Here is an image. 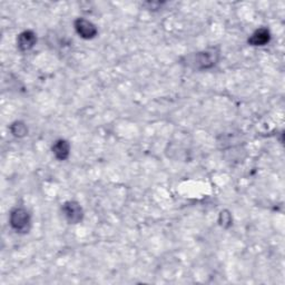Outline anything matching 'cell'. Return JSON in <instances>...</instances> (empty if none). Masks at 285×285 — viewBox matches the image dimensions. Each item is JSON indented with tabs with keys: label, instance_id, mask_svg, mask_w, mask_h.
Here are the masks:
<instances>
[{
	"label": "cell",
	"instance_id": "cell-1",
	"mask_svg": "<svg viewBox=\"0 0 285 285\" xmlns=\"http://www.w3.org/2000/svg\"><path fill=\"white\" fill-rule=\"evenodd\" d=\"M218 58L220 49L216 47H213L203 50V52L189 57L188 65L195 69H199V71H204V69L212 68L213 66L216 65Z\"/></svg>",
	"mask_w": 285,
	"mask_h": 285
},
{
	"label": "cell",
	"instance_id": "cell-2",
	"mask_svg": "<svg viewBox=\"0 0 285 285\" xmlns=\"http://www.w3.org/2000/svg\"><path fill=\"white\" fill-rule=\"evenodd\" d=\"M9 223L17 233H27L31 225L30 214L26 208L16 207L10 212Z\"/></svg>",
	"mask_w": 285,
	"mask_h": 285
},
{
	"label": "cell",
	"instance_id": "cell-3",
	"mask_svg": "<svg viewBox=\"0 0 285 285\" xmlns=\"http://www.w3.org/2000/svg\"><path fill=\"white\" fill-rule=\"evenodd\" d=\"M61 210L62 213H64V216L71 224H77L84 217L83 208L79 205V203L75 201L66 202L65 204L62 205Z\"/></svg>",
	"mask_w": 285,
	"mask_h": 285
},
{
	"label": "cell",
	"instance_id": "cell-4",
	"mask_svg": "<svg viewBox=\"0 0 285 285\" xmlns=\"http://www.w3.org/2000/svg\"><path fill=\"white\" fill-rule=\"evenodd\" d=\"M75 29L77 34L84 39H92L97 35V28L95 25L84 18H78L75 20Z\"/></svg>",
	"mask_w": 285,
	"mask_h": 285
},
{
	"label": "cell",
	"instance_id": "cell-5",
	"mask_svg": "<svg viewBox=\"0 0 285 285\" xmlns=\"http://www.w3.org/2000/svg\"><path fill=\"white\" fill-rule=\"evenodd\" d=\"M37 42V37L34 31L26 30L18 36L17 46L21 52H28L31 48H34Z\"/></svg>",
	"mask_w": 285,
	"mask_h": 285
},
{
	"label": "cell",
	"instance_id": "cell-6",
	"mask_svg": "<svg viewBox=\"0 0 285 285\" xmlns=\"http://www.w3.org/2000/svg\"><path fill=\"white\" fill-rule=\"evenodd\" d=\"M271 40L270 30L267 28H259L255 30L253 35L250 37L249 43L252 46H264L269 43Z\"/></svg>",
	"mask_w": 285,
	"mask_h": 285
},
{
	"label": "cell",
	"instance_id": "cell-7",
	"mask_svg": "<svg viewBox=\"0 0 285 285\" xmlns=\"http://www.w3.org/2000/svg\"><path fill=\"white\" fill-rule=\"evenodd\" d=\"M53 153L58 161H66L71 153V145L65 139H58L53 145Z\"/></svg>",
	"mask_w": 285,
	"mask_h": 285
},
{
	"label": "cell",
	"instance_id": "cell-8",
	"mask_svg": "<svg viewBox=\"0 0 285 285\" xmlns=\"http://www.w3.org/2000/svg\"><path fill=\"white\" fill-rule=\"evenodd\" d=\"M10 131L11 134L16 137H24L27 135L28 129H27V126L23 122H15L10 126Z\"/></svg>",
	"mask_w": 285,
	"mask_h": 285
},
{
	"label": "cell",
	"instance_id": "cell-9",
	"mask_svg": "<svg viewBox=\"0 0 285 285\" xmlns=\"http://www.w3.org/2000/svg\"><path fill=\"white\" fill-rule=\"evenodd\" d=\"M220 224L223 227H229L232 224L231 214L227 211H223L220 214Z\"/></svg>",
	"mask_w": 285,
	"mask_h": 285
}]
</instances>
